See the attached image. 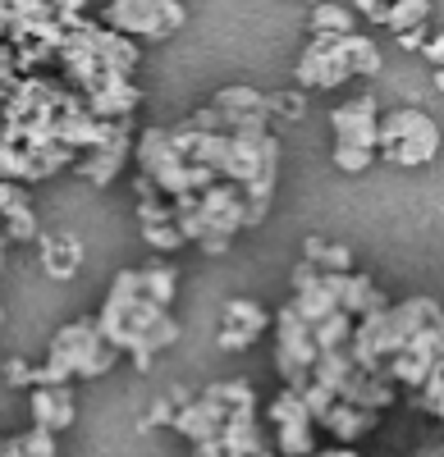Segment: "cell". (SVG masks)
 Instances as JSON below:
<instances>
[{
	"label": "cell",
	"mask_w": 444,
	"mask_h": 457,
	"mask_svg": "<svg viewBox=\"0 0 444 457\" xmlns=\"http://www.w3.org/2000/svg\"><path fill=\"white\" fill-rule=\"evenodd\" d=\"M101 329L120 353L133 357V370H152V357L179 338V320L170 307L142 293V270H120L101 307Z\"/></svg>",
	"instance_id": "cell-1"
},
{
	"label": "cell",
	"mask_w": 444,
	"mask_h": 457,
	"mask_svg": "<svg viewBox=\"0 0 444 457\" xmlns=\"http://www.w3.org/2000/svg\"><path fill=\"white\" fill-rule=\"evenodd\" d=\"M440 151V129L422 110H390L381 120V156L394 165H426Z\"/></svg>",
	"instance_id": "cell-2"
},
{
	"label": "cell",
	"mask_w": 444,
	"mask_h": 457,
	"mask_svg": "<svg viewBox=\"0 0 444 457\" xmlns=\"http://www.w3.org/2000/svg\"><path fill=\"white\" fill-rule=\"evenodd\" d=\"M316 357H321V343H316V329L298 316V307H289L275 316V366L284 375V385L293 389H307L312 385V370H316Z\"/></svg>",
	"instance_id": "cell-3"
},
{
	"label": "cell",
	"mask_w": 444,
	"mask_h": 457,
	"mask_svg": "<svg viewBox=\"0 0 444 457\" xmlns=\"http://www.w3.org/2000/svg\"><path fill=\"white\" fill-rule=\"evenodd\" d=\"M51 353L64 357V361L73 366V375H88V379L105 375L110 366L120 361V348L105 338L101 316H96V320H73V325H64V329L55 334V343H51Z\"/></svg>",
	"instance_id": "cell-4"
},
{
	"label": "cell",
	"mask_w": 444,
	"mask_h": 457,
	"mask_svg": "<svg viewBox=\"0 0 444 457\" xmlns=\"http://www.w3.org/2000/svg\"><path fill=\"white\" fill-rule=\"evenodd\" d=\"M101 19L129 37H152V42H161V37L179 32L188 14H183L179 0H110L101 10Z\"/></svg>",
	"instance_id": "cell-5"
},
{
	"label": "cell",
	"mask_w": 444,
	"mask_h": 457,
	"mask_svg": "<svg viewBox=\"0 0 444 457\" xmlns=\"http://www.w3.org/2000/svg\"><path fill=\"white\" fill-rule=\"evenodd\" d=\"M353 60L344 46V32H312V42L298 60V83L303 87H339L344 79H353Z\"/></svg>",
	"instance_id": "cell-6"
},
{
	"label": "cell",
	"mask_w": 444,
	"mask_h": 457,
	"mask_svg": "<svg viewBox=\"0 0 444 457\" xmlns=\"http://www.w3.org/2000/svg\"><path fill=\"white\" fill-rule=\"evenodd\" d=\"M266 416H271V426H275V444H280V453H289V457L312 453V426H316V416H312L307 398L293 389V385H284V394L271 398Z\"/></svg>",
	"instance_id": "cell-7"
},
{
	"label": "cell",
	"mask_w": 444,
	"mask_h": 457,
	"mask_svg": "<svg viewBox=\"0 0 444 457\" xmlns=\"http://www.w3.org/2000/svg\"><path fill=\"white\" fill-rule=\"evenodd\" d=\"M142 92L129 83V73L124 69H110L105 64V79L88 92V110L96 114V120H129V114L138 110Z\"/></svg>",
	"instance_id": "cell-8"
},
{
	"label": "cell",
	"mask_w": 444,
	"mask_h": 457,
	"mask_svg": "<svg viewBox=\"0 0 444 457\" xmlns=\"http://www.w3.org/2000/svg\"><path fill=\"white\" fill-rule=\"evenodd\" d=\"M330 124H335L339 142L381 146V105H376V96H357V101L339 105L335 114H330Z\"/></svg>",
	"instance_id": "cell-9"
},
{
	"label": "cell",
	"mask_w": 444,
	"mask_h": 457,
	"mask_svg": "<svg viewBox=\"0 0 444 457\" xmlns=\"http://www.w3.org/2000/svg\"><path fill=\"white\" fill-rule=\"evenodd\" d=\"M73 416H79V407H73L69 379H64V385H32V421H37V426L69 430Z\"/></svg>",
	"instance_id": "cell-10"
},
{
	"label": "cell",
	"mask_w": 444,
	"mask_h": 457,
	"mask_svg": "<svg viewBox=\"0 0 444 457\" xmlns=\"http://www.w3.org/2000/svg\"><path fill=\"white\" fill-rule=\"evenodd\" d=\"M225 453L230 457H256V453H266L271 444L262 439V421H256V403L247 407H234L230 411V421H225Z\"/></svg>",
	"instance_id": "cell-11"
},
{
	"label": "cell",
	"mask_w": 444,
	"mask_h": 457,
	"mask_svg": "<svg viewBox=\"0 0 444 457\" xmlns=\"http://www.w3.org/2000/svg\"><path fill=\"white\" fill-rule=\"evenodd\" d=\"M376 421H381V407H362V403L339 398L335 407H330V416H325L321 426L335 435V439H362V435L376 430Z\"/></svg>",
	"instance_id": "cell-12"
},
{
	"label": "cell",
	"mask_w": 444,
	"mask_h": 457,
	"mask_svg": "<svg viewBox=\"0 0 444 457\" xmlns=\"http://www.w3.org/2000/svg\"><path fill=\"white\" fill-rule=\"evenodd\" d=\"M0 211H5V224H10V238H14V243L42 238V234H37V215H32V206H28V193H23L19 179L0 183Z\"/></svg>",
	"instance_id": "cell-13"
},
{
	"label": "cell",
	"mask_w": 444,
	"mask_h": 457,
	"mask_svg": "<svg viewBox=\"0 0 444 457\" xmlns=\"http://www.w3.org/2000/svg\"><path fill=\"white\" fill-rule=\"evenodd\" d=\"M129 151H133V146H92V151H83V156L73 161V170H79L88 183L105 187V183H115V174L124 170Z\"/></svg>",
	"instance_id": "cell-14"
},
{
	"label": "cell",
	"mask_w": 444,
	"mask_h": 457,
	"mask_svg": "<svg viewBox=\"0 0 444 457\" xmlns=\"http://www.w3.org/2000/svg\"><path fill=\"white\" fill-rule=\"evenodd\" d=\"M79 261H83V247L73 243V238H42V265H46V275L69 279V275H79Z\"/></svg>",
	"instance_id": "cell-15"
},
{
	"label": "cell",
	"mask_w": 444,
	"mask_h": 457,
	"mask_svg": "<svg viewBox=\"0 0 444 457\" xmlns=\"http://www.w3.org/2000/svg\"><path fill=\"white\" fill-rule=\"evenodd\" d=\"M353 23H357V10L353 5H339V0H316L312 32H353Z\"/></svg>",
	"instance_id": "cell-16"
},
{
	"label": "cell",
	"mask_w": 444,
	"mask_h": 457,
	"mask_svg": "<svg viewBox=\"0 0 444 457\" xmlns=\"http://www.w3.org/2000/svg\"><path fill=\"white\" fill-rule=\"evenodd\" d=\"M215 105L220 110H230V114H271V96L266 92H256V87H225V92H215Z\"/></svg>",
	"instance_id": "cell-17"
},
{
	"label": "cell",
	"mask_w": 444,
	"mask_h": 457,
	"mask_svg": "<svg viewBox=\"0 0 444 457\" xmlns=\"http://www.w3.org/2000/svg\"><path fill=\"white\" fill-rule=\"evenodd\" d=\"M344 46H348V60H353V69L362 73V79H376L381 73V46L372 42V37L344 32Z\"/></svg>",
	"instance_id": "cell-18"
},
{
	"label": "cell",
	"mask_w": 444,
	"mask_h": 457,
	"mask_svg": "<svg viewBox=\"0 0 444 457\" xmlns=\"http://www.w3.org/2000/svg\"><path fill=\"white\" fill-rule=\"evenodd\" d=\"M431 5H435V0H390V19H385V28H390V32L417 28V23L431 19Z\"/></svg>",
	"instance_id": "cell-19"
},
{
	"label": "cell",
	"mask_w": 444,
	"mask_h": 457,
	"mask_svg": "<svg viewBox=\"0 0 444 457\" xmlns=\"http://www.w3.org/2000/svg\"><path fill=\"white\" fill-rule=\"evenodd\" d=\"M142 293L152 302H161V307H170L174 302V270L170 265H147L142 270Z\"/></svg>",
	"instance_id": "cell-20"
},
{
	"label": "cell",
	"mask_w": 444,
	"mask_h": 457,
	"mask_svg": "<svg viewBox=\"0 0 444 457\" xmlns=\"http://www.w3.org/2000/svg\"><path fill=\"white\" fill-rule=\"evenodd\" d=\"M225 320H234V325H247V329H256V334H262V329L271 325L266 307H256L252 297H234V302H225Z\"/></svg>",
	"instance_id": "cell-21"
},
{
	"label": "cell",
	"mask_w": 444,
	"mask_h": 457,
	"mask_svg": "<svg viewBox=\"0 0 444 457\" xmlns=\"http://www.w3.org/2000/svg\"><path fill=\"white\" fill-rule=\"evenodd\" d=\"M142 238L152 243V247H161V252H174V247H183V243H188V234H183V224H179V220L142 224Z\"/></svg>",
	"instance_id": "cell-22"
},
{
	"label": "cell",
	"mask_w": 444,
	"mask_h": 457,
	"mask_svg": "<svg viewBox=\"0 0 444 457\" xmlns=\"http://www.w3.org/2000/svg\"><path fill=\"white\" fill-rule=\"evenodd\" d=\"M376 161V146H357V142H335V165L344 174H362L366 165Z\"/></svg>",
	"instance_id": "cell-23"
},
{
	"label": "cell",
	"mask_w": 444,
	"mask_h": 457,
	"mask_svg": "<svg viewBox=\"0 0 444 457\" xmlns=\"http://www.w3.org/2000/svg\"><path fill=\"white\" fill-rule=\"evenodd\" d=\"M55 435H60V430L32 421V430L19 435V439H23V457H51V453H55Z\"/></svg>",
	"instance_id": "cell-24"
},
{
	"label": "cell",
	"mask_w": 444,
	"mask_h": 457,
	"mask_svg": "<svg viewBox=\"0 0 444 457\" xmlns=\"http://www.w3.org/2000/svg\"><path fill=\"white\" fill-rule=\"evenodd\" d=\"M256 338H262V334H256V329H247V325H234V320H225V329L215 334V343H220L225 353H243V348H252Z\"/></svg>",
	"instance_id": "cell-25"
},
{
	"label": "cell",
	"mask_w": 444,
	"mask_h": 457,
	"mask_svg": "<svg viewBox=\"0 0 444 457\" xmlns=\"http://www.w3.org/2000/svg\"><path fill=\"white\" fill-rule=\"evenodd\" d=\"M271 114H280V120H298V114H303V96L298 92H271Z\"/></svg>",
	"instance_id": "cell-26"
},
{
	"label": "cell",
	"mask_w": 444,
	"mask_h": 457,
	"mask_svg": "<svg viewBox=\"0 0 444 457\" xmlns=\"http://www.w3.org/2000/svg\"><path fill=\"white\" fill-rule=\"evenodd\" d=\"M321 270H353V252L339 247V243H325V252H321Z\"/></svg>",
	"instance_id": "cell-27"
},
{
	"label": "cell",
	"mask_w": 444,
	"mask_h": 457,
	"mask_svg": "<svg viewBox=\"0 0 444 457\" xmlns=\"http://www.w3.org/2000/svg\"><path fill=\"white\" fill-rule=\"evenodd\" d=\"M174 416H179V403H174V398H156L142 426H174Z\"/></svg>",
	"instance_id": "cell-28"
},
{
	"label": "cell",
	"mask_w": 444,
	"mask_h": 457,
	"mask_svg": "<svg viewBox=\"0 0 444 457\" xmlns=\"http://www.w3.org/2000/svg\"><path fill=\"white\" fill-rule=\"evenodd\" d=\"M394 37H398V46H403V51H426L431 28H426V23H417V28H403V32H394Z\"/></svg>",
	"instance_id": "cell-29"
},
{
	"label": "cell",
	"mask_w": 444,
	"mask_h": 457,
	"mask_svg": "<svg viewBox=\"0 0 444 457\" xmlns=\"http://www.w3.org/2000/svg\"><path fill=\"white\" fill-rule=\"evenodd\" d=\"M5 379H10V385H32L37 370L28 361H5Z\"/></svg>",
	"instance_id": "cell-30"
},
{
	"label": "cell",
	"mask_w": 444,
	"mask_h": 457,
	"mask_svg": "<svg viewBox=\"0 0 444 457\" xmlns=\"http://www.w3.org/2000/svg\"><path fill=\"white\" fill-rule=\"evenodd\" d=\"M230 243H234V234H206L197 247H202L206 256H220V252H230Z\"/></svg>",
	"instance_id": "cell-31"
},
{
	"label": "cell",
	"mask_w": 444,
	"mask_h": 457,
	"mask_svg": "<svg viewBox=\"0 0 444 457\" xmlns=\"http://www.w3.org/2000/svg\"><path fill=\"white\" fill-rule=\"evenodd\" d=\"M422 55H426V60H431L435 69L444 64V32H435V37H431V42H426V51H422Z\"/></svg>",
	"instance_id": "cell-32"
},
{
	"label": "cell",
	"mask_w": 444,
	"mask_h": 457,
	"mask_svg": "<svg viewBox=\"0 0 444 457\" xmlns=\"http://www.w3.org/2000/svg\"><path fill=\"white\" fill-rule=\"evenodd\" d=\"M321 252H325L321 238H307V243H303V261H316V265H321Z\"/></svg>",
	"instance_id": "cell-33"
},
{
	"label": "cell",
	"mask_w": 444,
	"mask_h": 457,
	"mask_svg": "<svg viewBox=\"0 0 444 457\" xmlns=\"http://www.w3.org/2000/svg\"><path fill=\"white\" fill-rule=\"evenodd\" d=\"M83 5H88V0H55L60 19H64V14H83Z\"/></svg>",
	"instance_id": "cell-34"
},
{
	"label": "cell",
	"mask_w": 444,
	"mask_h": 457,
	"mask_svg": "<svg viewBox=\"0 0 444 457\" xmlns=\"http://www.w3.org/2000/svg\"><path fill=\"white\" fill-rule=\"evenodd\" d=\"M435 87H440V92H444V64H440V69H435Z\"/></svg>",
	"instance_id": "cell-35"
},
{
	"label": "cell",
	"mask_w": 444,
	"mask_h": 457,
	"mask_svg": "<svg viewBox=\"0 0 444 457\" xmlns=\"http://www.w3.org/2000/svg\"><path fill=\"white\" fill-rule=\"evenodd\" d=\"M435 416H440V421H444V398H440V407H435Z\"/></svg>",
	"instance_id": "cell-36"
}]
</instances>
